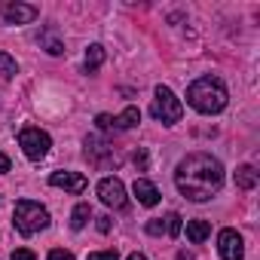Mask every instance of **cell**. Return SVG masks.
I'll use <instances>...</instances> for the list:
<instances>
[{
  "mask_svg": "<svg viewBox=\"0 0 260 260\" xmlns=\"http://www.w3.org/2000/svg\"><path fill=\"white\" fill-rule=\"evenodd\" d=\"M175 187L190 202H205L223 187V166L211 153H187L175 169Z\"/></svg>",
  "mask_w": 260,
  "mask_h": 260,
  "instance_id": "1",
  "label": "cell"
},
{
  "mask_svg": "<svg viewBox=\"0 0 260 260\" xmlns=\"http://www.w3.org/2000/svg\"><path fill=\"white\" fill-rule=\"evenodd\" d=\"M226 101H230L226 86L217 77H199L187 89V104L199 113H220L226 107Z\"/></svg>",
  "mask_w": 260,
  "mask_h": 260,
  "instance_id": "2",
  "label": "cell"
},
{
  "mask_svg": "<svg viewBox=\"0 0 260 260\" xmlns=\"http://www.w3.org/2000/svg\"><path fill=\"white\" fill-rule=\"evenodd\" d=\"M13 223H16V230L22 236H34V233L49 226V211L34 199H19L16 211H13Z\"/></svg>",
  "mask_w": 260,
  "mask_h": 260,
  "instance_id": "3",
  "label": "cell"
},
{
  "mask_svg": "<svg viewBox=\"0 0 260 260\" xmlns=\"http://www.w3.org/2000/svg\"><path fill=\"white\" fill-rule=\"evenodd\" d=\"M150 116L159 119L162 125H175V122H181V116H184V104H181V98H178L169 86H156L153 104H150Z\"/></svg>",
  "mask_w": 260,
  "mask_h": 260,
  "instance_id": "4",
  "label": "cell"
},
{
  "mask_svg": "<svg viewBox=\"0 0 260 260\" xmlns=\"http://www.w3.org/2000/svg\"><path fill=\"white\" fill-rule=\"evenodd\" d=\"M19 147H22V153L31 162H40V159H46V153L52 147V138L43 132V128L28 125V128H22V132H19Z\"/></svg>",
  "mask_w": 260,
  "mask_h": 260,
  "instance_id": "5",
  "label": "cell"
},
{
  "mask_svg": "<svg viewBox=\"0 0 260 260\" xmlns=\"http://www.w3.org/2000/svg\"><path fill=\"white\" fill-rule=\"evenodd\" d=\"M98 199L107 208H125V184L119 178H101L98 181Z\"/></svg>",
  "mask_w": 260,
  "mask_h": 260,
  "instance_id": "6",
  "label": "cell"
},
{
  "mask_svg": "<svg viewBox=\"0 0 260 260\" xmlns=\"http://www.w3.org/2000/svg\"><path fill=\"white\" fill-rule=\"evenodd\" d=\"M217 251H220V260H242L245 257V239L236 230H220Z\"/></svg>",
  "mask_w": 260,
  "mask_h": 260,
  "instance_id": "7",
  "label": "cell"
},
{
  "mask_svg": "<svg viewBox=\"0 0 260 260\" xmlns=\"http://www.w3.org/2000/svg\"><path fill=\"white\" fill-rule=\"evenodd\" d=\"M0 16H4V22H10V25H31L40 16V10L31 7V4H4L0 7Z\"/></svg>",
  "mask_w": 260,
  "mask_h": 260,
  "instance_id": "8",
  "label": "cell"
},
{
  "mask_svg": "<svg viewBox=\"0 0 260 260\" xmlns=\"http://www.w3.org/2000/svg\"><path fill=\"white\" fill-rule=\"evenodd\" d=\"M49 184L58 187V190H68V193H83L89 187L86 175H80V172H52L49 175Z\"/></svg>",
  "mask_w": 260,
  "mask_h": 260,
  "instance_id": "9",
  "label": "cell"
},
{
  "mask_svg": "<svg viewBox=\"0 0 260 260\" xmlns=\"http://www.w3.org/2000/svg\"><path fill=\"white\" fill-rule=\"evenodd\" d=\"M86 156H89V162H95V166H104V159H113V162H116L113 147H110L101 135H89V138H86Z\"/></svg>",
  "mask_w": 260,
  "mask_h": 260,
  "instance_id": "10",
  "label": "cell"
},
{
  "mask_svg": "<svg viewBox=\"0 0 260 260\" xmlns=\"http://www.w3.org/2000/svg\"><path fill=\"white\" fill-rule=\"evenodd\" d=\"M132 193H135V199H138L141 205H147V208L159 205V190H156L147 178H138V181L132 184Z\"/></svg>",
  "mask_w": 260,
  "mask_h": 260,
  "instance_id": "11",
  "label": "cell"
},
{
  "mask_svg": "<svg viewBox=\"0 0 260 260\" xmlns=\"http://www.w3.org/2000/svg\"><path fill=\"white\" fill-rule=\"evenodd\" d=\"M141 122V110L138 107H125L119 116H113V128H119V132H125V128H135Z\"/></svg>",
  "mask_w": 260,
  "mask_h": 260,
  "instance_id": "12",
  "label": "cell"
},
{
  "mask_svg": "<svg viewBox=\"0 0 260 260\" xmlns=\"http://www.w3.org/2000/svg\"><path fill=\"white\" fill-rule=\"evenodd\" d=\"M257 178H260V175H257L254 166H239V169H236V187H239V190H254V187H257Z\"/></svg>",
  "mask_w": 260,
  "mask_h": 260,
  "instance_id": "13",
  "label": "cell"
},
{
  "mask_svg": "<svg viewBox=\"0 0 260 260\" xmlns=\"http://www.w3.org/2000/svg\"><path fill=\"white\" fill-rule=\"evenodd\" d=\"M208 236H211V223H208V220H187V239H190L193 245L205 242Z\"/></svg>",
  "mask_w": 260,
  "mask_h": 260,
  "instance_id": "14",
  "label": "cell"
},
{
  "mask_svg": "<svg viewBox=\"0 0 260 260\" xmlns=\"http://www.w3.org/2000/svg\"><path fill=\"white\" fill-rule=\"evenodd\" d=\"M89 220H92V205H89V202H80V205L71 211V230H83Z\"/></svg>",
  "mask_w": 260,
  "mask_h": 260,
  "instance_id": "15",
  "label": "cell"
},
{
  "mask_svg": "<svg viewBox=\"0 0 260 260\" xmlns=\"http://www.w3.org/2000/svg\"><path fill=\"white\" fill-rule=\"evenodd\" d=\"M104 64V46L101 43H92L89 49H86V71L92 74V71H98Z\"/></svg>",
  "mask_w": 260,
  "mask_h": 260,
  "instance_id": "16",
  "label": "cell"
},
{
  "mask_svg": "<svg viewBox=\"0 0 260 260\" xmlns=\"http://www.w3.org/2000/svg\"><path fill=\"white\" fill-rule=\"evenodd\" d=\"M40 43L46 46V52H49V55H61V52H64V43H61L52 31H43V34H40Z\"/></svg>",
  "mask_w": 260,
  "mask_h": 260,
  "instance_id": "17",
  "label": "cell"
},
{
  "mask_svg": "<svg viewBox=\"0 0 260 260\" xmlns=\"http://www.w3.org/2000/svg\"><path fill=\"white\" fill-rule=\"evenodd\" d=\"M16 71H19V64H16V58H13V55H7V52H0V77H4V80H7V77H13Z\"/></svg>",
  "mask_w": 260,
  "mask_h": 260,
  "instance_id": "18",
  "label": "cell"
},
{
  "mask_svg": "<svg viewBox=\"0 0 260 260\" xmlns=\"http://www.w3.org/2000/svg\"><path fill=\"white\" fill-rule=\"evenodd\" d=\"M181 230H184V223H181V214H178V211L166 214V236H172V239H175Z\"/></svg>",
  "mask_w": 260,
  "mask_h": 260,
  "instance_id": "19",
  "label": "cell"
},
{
  "mask_svg": "<svg viewBox=\"0 0 260 260\" xmlns=\"http://www.w3.org/2000/svg\"><path fill=\"white\" fill-rule=\"evenodd\" d=\"M147 233H150V236H162V233H166V217L150 220V223H147Z\"/></svg>",
  "mask_w": 260,
  "mask_h": 260,
  "instance_id": "20",
  "label": "cell"
},
{
  "mask_svg": "<svg viewBox=\"0 0 260 260\" xmlns=\"http://www.w3.org/2000/svg\"><path fill=\"white\" fill-rule=\"evenodd\" d=\"M89 260H119V254H116L113 248H110V251H92Z\"/></svg>",
  "mask_w": 260,
  "mask_h": 260,
  "instance_id": "21",
  "label": "cell"
},
{
  "mask_svg": "<svg viewBox=\"0 0 260 260\" xmlns=\"http://www.w3.org/2000/svg\"><path fill=\"white\" fill-rule=\"evenodd\" d=\"M95 122H98L101 132H110V128H113V116H107V113H98V116H95Z\"/></svg>",
  "mask_w": 260,
  "mask_h": 260,
  "instance_id": "22",
  "label": "cell"
},
{
  "mask_svg": "<svg viewBox=\"0 0 260 260\" xmlns=\"http://www.w3.org/2000/svg\"><path fill=\"white\" fill-rule=\"evenodd\" d=\"M49 260H74V254L64 251V248H52V251H49Z\"/></svg>",
  "mask_w": 260,
  "mask_h": 260,
  "instance_id": "23",
  "label": "cell"
},
{
  "mask_svg": "<svg viewBox=\"0 0 260 260\" xmlns=\"http://www.w3.org/2000/svg\"><path fill=\"white\" fill-rule=\"evenodd\" d=\"M13 260H37V257H34V251H28V248H19V251H13Z\"/></svg>",
  "mask_w": 260,
  "mask_h": 260,
  "instance_id": "24",
  "label": "cell"
},
{
  "mask_svg": "<svg viewBox=\"0 0 260 260\" xmlns=\"http://www.w3.org/2000/svg\"><path fill=\"white\" fill-rule=\"evenodd\" d=\"M7 172H10V156L0 153V175H7Z\"/></svg>",
  "mask_w": 260,
  "mask_h": 260,
  "instance_id": "25",
  "label": "cell"
},
{
  "mask_svg": "<svg viewBox=\"0 0 260 260\" xmlns=\"http://www.w3.org/2000/svg\"><path fill=\"white\" fill-rule=\"evenodd\" d=\"M135 166H141V169L147 166V153H144V150H138V153H135Z\"/></svg>",
  "mask_w": 260,
  "mask_h": 260,
  "instance_id": "26",
  "label": "cell"
},
{
  "mask_svg": "<svg viewBox=\"0 0 260 260\" xmlns=\"http://www.w3.org/2000/svg\"><path fill=\"white\" fill-rule=\"evenodd\" d=\"M98 230L107 233V230H110V217H98Z\"/></svg>",
  "mask_w": 260,
  "mask_h": 260,
  "instance_id": "27",
  "label": "cell"
},
{
  "mask_svg": "<svg viewBox=\"0 0 260 260\" xmlns=\"http://www.w3.org/2000/svg\"><path fill=\"white\" fill-rule=\"evenodd\" d=\"M125 260H147V257H144V254H138V251H135V254H128V257H125Z\"/></svg>",
  "mask_w": 260,
  "mask_h": 260,
  "instance_id": "28",
  "label": "cell"
},
{
  "mask_svg": "<svg viewBox=\"0 0 260 260\" xmlns=\"http://www.w3.org/2000/svg\"><path fill=\"white\" fill-rule=\"evenodd\" d=\"M178 260H193V254H190V251H181V254H178Z\"/></svg>",
  "mask_w": 260,
  "mask_h": 260,
  "instance_id": "29",
  "label": "cell"
}]
</instances>
